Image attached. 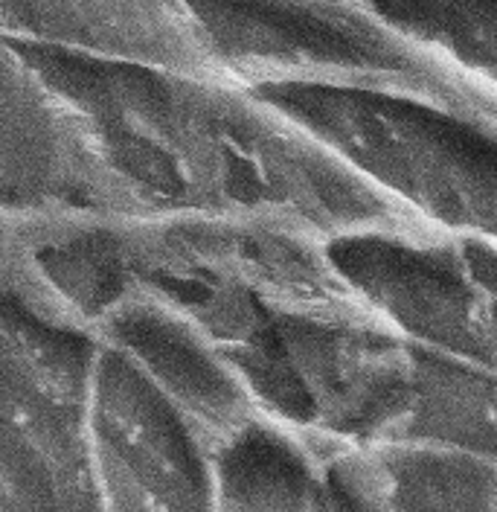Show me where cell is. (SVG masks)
<instances>
[{"label": "cell", "mask_w": 497, "mask_h": 512, "mask_svg": "<svg viewBox=\"0 0 497 512\" xmlns=\"http://www.w3.org/2000/svg\"><path fill=\"white\" fill-rule=\"evenodd\" d=\"M18 50L79 123L125 219L280 224L317 239L375 227L436 236L242 85Z\"/></svg>", "instance_id": "6da1fadb"}, {"label": "cell", "mask_w": 497, "mask_h": 512, "mask_svg": "<svg viewBox=\"0 0 497 512\" xmlns=\"http://www.w3.org/2000/svg\"><path fill=\"white\" fill-rule=\"evenodd\" d=\"M425 230L497 239V117L367 88H245Z\"/></svg>", "instance_id": "7a4b0ae2"}, {"label": "cell", "mask_w": 497, "mask_h": 512, "mask_svg": "<svg viewBox=\"0 0 497 512\" xmlns=\"http://www.w3.org/2000/svg\"><path fill=\"white\" fill-rule=\"evenodd\" d=\"M99 341L21 274L0 291V512H105L91 396Z\"/></svg>", "instance_id": "3957f363"}, {"label": "cell", "mask_w": 497, "mask_h": 512, "mask_svg": "<svg viewBox=\"0 0 497 512\" xmlns=\"http://www.w3.org/2000/svg\"><path fill=\"white\" fill-rule=\"evenodd\" d=\"M189 12L216 73L233 85L396 91L497 117V96L431 62L370 3H189Z\"/></svg>", "instance_id": "277c9868"}, {"label": "cell", "mask_w": 497, "mask_h": 512, "mask_svg": "<svg viewBox=\"0 0 497 512\" xmlns=\"http://www.w3.org/2000/svg\"><path fill=\"white\" fill-rule=\"evenodd\" d=\"M346 291L404 347L497 370V239L355 230L323 239Z\"/></svg>", "instance_id": "5b68a950"}, {"label": "cell", "mask_w": 497, "mask_h": 512, "mask_svg": "<svg viewBox=\"0 0 497 512\" xmlns=\"http://www.w3.org/2000/svg\"><path fill=\"white\" fill-rule=\"evenodd\" d=\"M91 428L105 512H218L216 448L134 364L102 344Z\"/></svg>", "instance_id": "8992f818"}, {"label": "cell", "mask_w": 497, "mask_h": 512, "mask_svg": "<svg viewBox=\"0 0 497 512\" xmlns=\"http://www.w3.org/2000/svg\"><path fill=\"white\" fill-rule=\"evenodd\" d=\"M0 35L94 62L221 79L189 3H0Z\"/></svg>", "instance_id": "52a82bcc"}, {"label": "cell", "mask_w": 497, "mask_h": 512, "mask_svg": "<svg viewBox=\"0 0 497 512\" xmlns=\"http://www.w3.org/2000/svg\"><path fill=\"white\" fill-rule=\"evenodd\" d=\"M94 338L134 364L213 448L259 419L216 352L184 320L140 294H120L96 320Z\"/></svg>", "instance_id": "ba28073f"}, {"label": "cell", "mask_w": 497, "mask_h": 512, "mask_svg": "<svg viewBox=\"0 0 497 512\" xmlns=\"http://www.w3.org/2000/svg\"><path fill=\"white\" fill-rule=\"evenodd\" d=\"M218 512H335L320 454L265 419L216 448Z\"/></svg>", "instance_id": "9c48e42d"}, {"label": "cell", "mask_w": 497, "mask_h": 512, "mask_svg": "<svg viewBox=\"0 0 497 512\" xmlns=\"http://www.w3.org/2000/svg\"><path fill=\"white\" fill-rule=\"evenodd\" d=\"M497 370L410 347V399L387 446H425L497 457Z\"/></svg>", "instance_id": "30bf717a"}, {"label": "cell", "mask_w": 497, "mask_h": 512, "mask_svg": "<svg viewBox=\"0 0 497 512\" xmlns=\"http://www.w3.org/2000/svg\"><path fill=\"white\" fill-rule=\"evenodd\" d=\"M378 512H495L497 457L425 446L346 454Z\"/></svg>", "instance_id": "8fae6325"}, {"label": "cell", "mask_w": 497, "mask_h": 512, "mask_svg": "<svg viewBox=\"0 0 497 512\" xmlns=\"http://www.w3.org/2000/svg\"><path fill=\"white\" fill-rule=\"evenodd\" d=\"M373 12L480 94L497 96V3H425L393 0L370 3Z\"/></svg>", "instance_id": "7c38bea8"}, {"label": "cell", "mask_w": 497, "mask_h": 512, "mask_svg": "<svg viewBox=\"0 0 497 512\" xmlns=\"http://www.w3.org/2000/svg\"><path fill=\"white\" fill-rule=\"evenodd\" d=\"M320 460H323V472H326L335 512H378L367 486L361 483L352 460L346 454H329Z\"/></svg>", "instance_id": "4fadbf2b"}, {"label": "cell", "mask_w": 497, "mask_h": 512, "mask_svg": "<svg viewBox=\"0 0 497 512\" xmlns=\"http://www.w3.org/2000/svg\"><path fill=\"white\" fill-rule=\"evenodd\" d=\"M21 219H12L0 213V291L9 283L18 259V236H21Z\"/></svg>", "instance_id": "5bb4252c"}]
</instances>
